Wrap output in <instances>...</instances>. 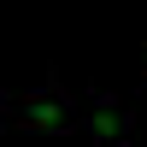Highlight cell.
I'll return each mask as SVG.
<instances>
[{
	"label": "cell",
	"mask_w": 147,
	"mask_h": 147,
	"mask_svg": "<svg viewBox=\"0 0 147 147\" xmlns=\"http://www.w3.org/2000/svg\"><path fill=\"white\" fill-rule=\"evenodd\" d=\"M6 124L59 136V129L77 124V100H71L65 88H30V94H12V100H6Z\"/></svg>",
	"instance_id": "obj_1"
},
{
	"label": "cell",
	"mask_w": 147,
	"mask_h": 147,
	"mask_svg": "<svg viewBox=\"0 0 147 147\" xmlns=\"http://www.w3.org/2000/svg\"><path fill=\"white\" fill-rule=\"evenodd\" d=\"M82 129H88L100 147L129 141V106H124V100H112V94H94V100H88V112H82Z\"/></svg>",
	"instance_id": "obj_2"
},
{
	"label": "cell",
	"mask_w": 147,
	"mask_h": 147,
	"mask_svg": "<svg viewBox=\"0 0 147 147\" xmlns=\"http://www.w3.org/2000/svg\"><path fill=\"white\" fill-rule=\"evenodd\" d=\"M112 147H129V141H112Z\"/></svg>",
	"instance_id": "obj_3"
},
{
	"label": "cell",
	"mask_w": 147,
	"mask_h": 147,
	"mask_svg": "<svg viewBox=\"0 0 147 147\" xmlns=\"http://www.w3.org/2000/svg\"><path fill=\"white\" fill-rule=\"evenodd\" d=\"M141 77H147V65H141Z\"/></svg>",
	"instance_id": "obj_4"
}]
</instances>
